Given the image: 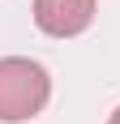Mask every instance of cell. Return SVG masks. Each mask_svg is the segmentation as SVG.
Here are the masks:
<instances>
[{"instance_id":"1","label":"cell","mask_w":120,"mask_h":124,"mask_svg":"<svg viewBox=\"0 0 120 124\" xmlns=\"http://www.w3.org/2000/svg\"><path fill=\"white\" fill-rule=\"evenodd\" d=\"M51 99V77L39 60L26 56H0V120L22 124L34 120Z\"/></svg>"},{"instance_id":"2","label":"cell","mask_w":120,"mask_h":124,"mask_svg":"<svg viewBox=\"0 0 120 124\" xmlns=\"http://www.w3.org/2000/svg\"><path fill=\"white\" fill-rule=\"evenodd\" d=\"M34 22L51 39H73L94 22V0H34Z\"/></svg>"},{"instance_id":"3","label":"cell","mask_w":120,"mask_h":124,"mask_svg":"<svg viewBox=\"0 0 120 124\" xmlns=\"http://www.w3.org/2000/svg\"><path fill=\"white\" fill-rule=\"evenodd\" d=\"M107 124H120V107H116V111H111V120H107Z\"/></svg>"}]
</instances>
